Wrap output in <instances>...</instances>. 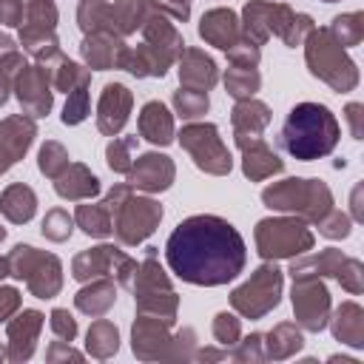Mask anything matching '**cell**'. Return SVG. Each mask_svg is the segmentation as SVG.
I'll return each mask as SVG.
<instances>
[{"label": "cell", "mask_w": 364, "mask_h": 364, "mask_svg": "<svg viewBox=\"0 0 364 364\" xmlns=\"http://www.w3.org/2000/svg\"><path fill=\"white\" fill-rule=\"evenodd\" d=\"M168 267L191 284H225L245 267V242L239 230L210 213L176 225L165 245Z\"/></svg>", "instance_id": "1"}, {"label": "cell", "mask_w": 364, "mask_h": 364, "mask_svg": "<svg viewBox=\"0 0 364 364\" xmlns=\"http://www.w3.org/2000/svg\"><path fill=\"white\" fill-rule=\"evenodd\" d=\"M336 134H338L336 119L330 117V111L324 105L301 102L287 114L279 142L290 156L307 162V159H318V156L330 154L336 145Z\"/></svg>", "instance_id": "2"}]
</instances>
